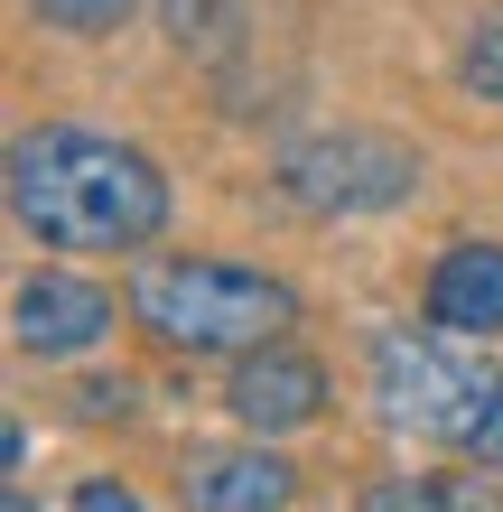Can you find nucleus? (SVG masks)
Here are the masks:
<instances>
[{
  "label": "nucleus",
  "instance_id": "1",
  "mask_svg": "<svg viewBox=\"0 0 503 512\" xmlns=\"http://www.w3.org/2000/svg\"><path fill=\"white\" fill-rule=\"evenodd\" d=\"M10 215L47 252H150L168 233V177L112 131L28 122L10 140Z\"/></svg>",
  "mask_w": 503,
  "mask_h": 512
},
{
  "label": "nucleus",
  "instance_id": "2",
  "mask_svg": "<svg viewBox=\"0 0 503 512\" xmlns=\"http://www.w3.org/2000/svg\"><path fill=\"white\" fill-rule=\"evenodd\" d=\"M131 317L177 354H252L299 326V289L252 261H150L131 280Z\"/></svg>",
  "mask_w": 503,
  "mask_h": 512
},
{
  "label": "nucleus",
  "instance_id": "3",
  "mask_svg": "<svg viewBox=\"0 0 503 512\" xmlns=\"http://www.w3.org/2000/svg\"><path fill=\"white\" fill-rule=\"evenodd\" d=\"M373 401L401 438H429V447H476L485 410L503 401V364L494 354H466L457 326H392L373 336Z\"/></svg>",
  "mask_w": 503,
  "mask_h": 512
},
{
  "label": "nucleus",
  "instance_id": "4",
  "mask_svg": "<svg viewBox=\"0 0 503 512\" xmlns=\"http://www.w3.org/2000/svg\"><path fill=\"white\" fill-rule=\"evenodd\" d=\"M271 177L308 215H392L420 187V149L392 140V131H299Z\"/></svg>",
  "mask_w": 503,
  "mask_h": 512
},
{
  "label": "nucleus",
  "instance_id": "5",
  "mask_svg": "<svg viewBox=\"0 0 503 512\" xmlns=\"http://www.w3.org/2000/svg\"><path fill=\"white\" fill-rule=\"evenodd\" d=\"M112 336V298L75 270H28L10 289V345L38 354V364H66V354H94Z\"/></svg>",
  "mask_w": 503,
  "mask_h": 512
},
{
  "label": "nucleus",
  "instance_id": "6",
  "mask_svg": "<svg viewBox=\"0 0 503 512\" xmlns=\"http://www.w3.org/2000/svg\"><path fill=\"white\" fill-rule=\"evenodd\" d=\"M224 401H233V419H243V429H271V438H289V429H308V419L327 410V373H317V354H299V345L280 336V345L233 354Z\"/></svg>",
  "mask_w": 503,
  "mask_h": 512
},
{
  "label": "nucleus",
  "instance_id": "7",
  "mask_svg": "<svg viewBox=\"0 0 503 512\" xmlns=\"http://www.w3.org/2000/svg\"><path fill=\"white\" fill-rule=\"evenodd\" d=\"M429 317L457 336H503V243H448L429 261Z\"/></svg>",
  "mask_w": 503,
  "mask_h": 512
},
{
  "label": "nucleus",
  "instance_id": "8",
  "mask_svg": "<svg viewBox=\"0 0 503 512\" xmlns=\"http://www.w3.org/2000/svg\"><path fill=\"white\" fill-rule=\"evenodd\" d=\"M299 475L271 447H233V457H196L187 466V512H289Z\"/></svg>",
  "mask_w": 503,
  "mask_h": 512
},
{
  "label": "nucleus",
  "instance_id": "9",
  "mask_svg": "<svg viewBox=\"0 0 503 512\" xmlns=\"http://www.w3.org/2000/svg\"><path fill=\"white\" fill-rule=\"evenodd\" d=\"M354 512H494V494L466 475H382Z\"/></svg>",
  "mask_w": 503,
  "mask_h": 512
},
{
  "label": "nucleus",
  "instance_id": "10",
  "mask_svg": "<svg viewBox=\"0 0 503 512\" xmlns=\"http://www.w3.org/2000/svg\"><path fill=\"white\" fill-rule=\"evenodd\" d=\"M47 28H75V38H103V28H122L140 0H28Z\"/></svg>",
  "mask_w": 503,
  "mask_h": 512
},
{
  "label": "nucleus",
  "instance_id": "11",
  "mask_svg": "<svg viewBox=\"0 0 503 512\" xmlns=\"http://www.w3.org/2000/svg\"><path fill=\"white\" fill-rule=\"evenodd\" d=\"M457 75H466V94H476V103H503V19H494V28H476V38H466Z\"/></svg>",
  "mask_w": 503,
  "mask_h": 512
},
{
  "label": "nucleus",
  "instance_id": "12",
  "mask_svg": "<svg viewBox=\"0 0 503 512\" xmlns=\"http://www.w3.org/2000/svg\"><path fill=\"white\" fill-rule=\"evenodd\" d=\"M75 512H140V494L122 485V475H84V485H75Z\"/></svg>",
  "mask_w": 503,
  "mask_h": 512
},
{
  "label": "nucleus",
  "instance_id": "13",
  "mask_svg": "<svg viewBox=\"0 0 503 512\" xmlns=\"http://www.w3.org/2000/svg\"><path fill=\"white\" fill-rule=\"evenodd\" d=\"M476 466H485V475H503V401L485 410V429H476Z\"/></svg>",
  "mask_w": 503,
  "mask_h": 512
},
{
  "label": "nucleus",
  "instance_id": "14",
  "mask_svg": "<svg viewBox=\"0 0 503 512\" xmlns=\"http://www.w3.org/2000/svg\"><path fill=\"white\" fill-rule=\"evenodd\" d=\"M0 512H38V503H28V494H10V503H0Z\"/></svg>",
  "mask_w": 503,
  "mask_h": 512
}]
</instances>
